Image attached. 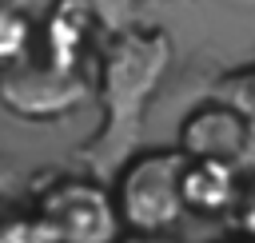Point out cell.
Listing matches in <instances>:
<instances>
[{
    "instance_id": "cell-1",
    "label": "cell",
    "mask_w": 255,
    "mask_h": 243,
    "mask_svg": "<svg viewBox=\"0 0 255 243\" xmlns=\"http://www.w3.org/2000/svg\"><path fill=\"white\" fill-rule=\"evenodd\" d=\"M175 60L171 36L163 28H135L124 24L108 36L104 52H100V104H104V120L92 135V143H84L76 151V163L112 183L116 171L143 151V135H147V104L155 100L167 68Z\"/></svg>"
},
{
    "instance_id": "cell-2",
    "label": "cell",
    "mask_w": 255,
    "mask_h": 243,
    "mask_svg": "<svg viewBox=\"0 0 255 243\" xmlns=\"http://www.w3.org/2000/svg\"><path fill=\"white\" fill-rule=\"evenodd\" d=\"M183 163L179 147H143L112 179V199L120 207L124 231H171L183 203Z\"/></svg>"
},
{
    "instance_id": "cell-3",
    "label": "cell",
    "mask_w": 255,
    "mask_h": 243,
    "mask_svg": "<svg viewBox=\"0 0 255 243\" xmlns=\"http://www.w3.org/2000/svg\"><path fill=\"white\" fill-rule=\"evenodd\" d=\"M32 211L44 219L56 243H120L124 219L112 199V183L76 171V175H52L40 191Z\"/></svg>"
},
{
    "instance_id": "cell-4",
    "label": "cell",
    "mask_w": 255,
    "mask_h": 243,
    "mask_svg": "<svg viewBox=\"0 0 255 243\" xmlns=\"http://www.w3.org/2000/svg\"><path fill=\"white\" fill-rule=\"evenodd\" d=\"M84 96H88L84 68H60L36 52L24 64L0 72V104L28 120L68 116Z\"/></svg>"
},
{
    "instance_id": "cell-5",
    "label": "cell",
    "mask_w": 255,
    "mask_h": 243,
    "mask_svg": "<svg viewBox=\"0 0 255 243\" xmlns=\"http://www.w3.org/2000/svg\"><path fill=\"white\" fill-rule=\"evenodd\" d=\"M187 159H223L243 167H255V135L243 120V112L235 104H227L223 96H207L199 100L183 120H179V143H175Z\"/></svg>"
},
{
    "instance_id": "cell-6",
    "label": "cell",
    "mask_w": 255,
    "mask_h": 243,
    "mask_svg": "<svg viewBox=\"0 0 255 243\" xmlns=\"http://www.w3.org/2000/svg\"><path fill=\"white\" fill-rule=\"evenodd\" d=\"M183 203L195 215H223L239 203V167L223 159L183 163Z\"/></svg>"
},
{
    "instance_id": "cell-7",
    "label": "cell",
    "mask_w": 255,
    "mask_h": 243,
    "mask_svg": "<svg viewBox=\"0 0 255 243\" xmlns=\"http://www.w3.org/2000/svg\"><path fill=\"white\" fill-rule=\"evenodd\" d=\"M52 4L56 0H0V72L24 64L36 52Z\"/></svg>"
},
{
    "instance_id": "cell-8",
    "label": "cell",
    "mask_w": 255,
    "mask_h": 243,
    "mask_svg": "<svg viewBox=\"0 0 255 243\" xmlns=\"http://www.w3.org/2000/svg\"><path fill=\"white\" fill-rule=\"evenodd\" d=\"M211 96H223L227 104H235V108L243 112V120H247V127H251V135H255V68L227 72V76L211 88Z\"/></svg>"
},
{
    "instance_id": "cell-9",
    "label": "cell",
    "mask_w": 255,
    "mask_h": 243,
    "mask_svg": "<svg viewBox=\"0 0 255 243\" xmlns=\"http://www.w3.org/2000/svg\"><path fill=\"white\" fill-rule=\"evenodd\" d=\"M0 243H56V239L44 227V219L32 211V215H8V219H0Z\"/></svg>"
},
{
    "instance_id": "cell-10",
    "label": "cell",
    "mask_w": 255,
    "mask_h": 243,
    "mask_svg": "<svg viewBox=\"0 0 255 243\" xmlns=\"http://www.w3.org/2000/svg\"><path fill=\"white\" fill-rule=\"evenodd\" d=\"M235 223H239V231L247 235V239H255V187L251 191H239V203H235Z\"/></svg>"
},
{
    "instance_id": "cell-11",
    "label": "cell",
    "mask_w": 255,
    "mask_h": 243,
    "mask_svg": "<svg viewBox=\"0 0 255 243\" xmlns=\"http://www.w3.org/2000/svg\"><path fill=\"white\" fill-rule=\"evenodd\" d=\"M120 243H175V239H167V231H131L120 235Z\"/></svg>"
},
{
    "instance_id": "cell-12",
    "label": "cell",
    "mask_w": 255,
    "mask_h": 243,
    "mask_svg": "<svg viewBox=\"0 0 255 243\" xmlns=\"http://www.w3.org/2000/svg\"><path fill=\"white\" fill-rule=\"evenodd\" d=\"M12 183H16V163L0 159V191H12Z\"/></svg>"
},
{
    "instance_id": "cell-13",
    "label": "cell",
    "mask_w": 255,
    "mask_h": 243,
    "mask_svg": "<svg viewBox=\"0 0 255 243\" xmlns=\"http://www.w3.org/2000/svg\"><path fill=\"white\" fill-rule=\"evenodd\" d=\"M251 243H255V239H251Z\"/></svg>"
}]
</instances>
